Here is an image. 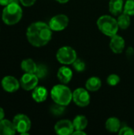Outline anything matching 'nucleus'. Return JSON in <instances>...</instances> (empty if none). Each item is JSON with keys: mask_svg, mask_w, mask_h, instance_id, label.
I'll return each instance as SVG.
<instances>
[{"mask_svg": "<svg viewBox=\"0 0 134 135\" xmlns=\"http://www.w3.org/2000/svg\"><path fill=\"white\" fill-rule=\"evenodd\" d=\"M90 94L87 89L77 88L73 92V101L76 105L84 108L90 104Z\"/></svg>", "mask_w": 134, "mask_h": 135, "instance_id": "0eeeda50", "label": "nucleus"}, {"mask_svg": "<svg viewBox=\"0 0 134 135\" xmlns=\"http://www.w3.org/2000/svg\"><path fill=\"white\" fill-rule=\"evenodd\" d=\"M26 37L31 45L36 47H41L51 41L52 30L48 24L43 21H36L28 27Z\"/></svg>", "mask_w": 134, "mask_h": 135, "instance_id": "f257e3e1", "label": "nucleus"}, {"mask_svg": "<svg viewBox=\"0 0 134 135\" xmlns=\"http://www.w3.org/2000/svg\"><path fill=\"white\" fill-rule=\"evenodd\" d=\"M57 78L62 84L66 85L69 82H70V81L72 80L73 71L70 67L66 66H62L58 70Z\"/></svg>", "mask_w": 134, "mask_h": 135, "instance_id": "ddd939ff", "label": "nucleus"}, {"mask_svg": "<svg viewBox=\"0 0 134 135\" xmlns=\"http://www.w3.org/2000/svg\"><path fill=\"white\" fill-rule=\"evenodd\" d=\"M13 123L17 132L21 134H28V131L31 129V120L24 114L16 115L13 119Z\"/></svg>", "mask_w": 134, "mask_h": 135, "instance_id": "423d86ee", "label": "nucleus"}, {"mask_svg": "<svg viewBox=\"0 0 134 135\" xmlns=\"http://www.w3.org/2000/svg\"><path fill=\"white\" fill-rule=\"evenodd\" d=\"M118 133L119 135H134V131L130 127H123L120 128Z\"/></svg>", "mask_w": 134, "mask_h": 135, "instance_id": "bb28decb", "label": "nucleus"}, {"mask_svg": "<svg viewBox=\"0 0 134 135\" xmlns=\"http://www.w3.org/2000/svg\"><path fill=\"white\" fill-rule=\"evenodd\" d=\"M47 68L45 65H37V69L36 70V75L39 78V79H41V78H43L47 76Z\"/></svg>", "mask_w": 134, "mask_h": 135, "instance_id": "5701e85b", "label": "nucleus"}, {"mask_svg": "<svg viewBox=\"0 0 134 135\" xmlns=\"http://www.w3.org/2000/svg\"><path fill=\"white\" fill-rule=\"evenodd\" d=\"M133 54H134L133 49L132 47H129V48L127 49V51H126V55H127L128 56H132Z\"/></svg>", "mask_w": 134, "mask_h": 135, "instance_id": "7c9ffc66", "label": "nucleus"}, {"mask_svg": "<svg viewBox=\"0 0 134 135\" xmlns=\"http://www.w3.org/2000/svg\"><path fill=\"white\" fill-rule=\"evenodd\" d=\"M13 2H20V1H19V0H0V6H6L9 5V3Z\"/></svg>", "mask_w": 134, "mask_h": 135, "instance_id": "c85d7f7f", "label": "nucleus"}, {"mask_svg": "<svg viewBox=\"0 0 134 135\" xmlns=\"http://www.w3.org/2000/svg\"><path fill=\"white\" fill-rule=\"evenodd\" d=\"M73 135H86V133L84 131H81V130H75L73 133Z\"/></svg>", "mask_w": 134, "mask_h": 135, "instance_id": "c756f323", "label": "nucleus"}, {"mask_svg": "<svg viewBox=\"0 0 134 135\" xmlns=\"http://www.w3.org/2000/svg\"><path fill=\"white\" fill-rule=\"evenodd\" d=\"M120 82V77L118 74H110L107 78V83L110 86H116Z\"/></svg>", "mask_w": 134, "mask_h": 135, "instance_id": "a878e982", "label": "nucleus"}, {"mask_svg": "<svg viewBox=\"0 0 134 135\" xmlns=\"http://www.w3.org/2000/svg\"><path fill=\"white\" fill-rule=\"evenodd\" d=\"M102 85V82L100 78L93 76L89 78L85 83V87L89 92H96L98 91Z\"/></svg>", "mask_w": 134, "mask_h": 135, "instance_id": "f3484780", "label": "nucleus"}, {"mask_svg": "<svg viewBox=\"0 0 134 135\" xmlns=\"http://www.w3.org/2000/svg\"><path fill=\"white\" fill-rule=\"evenodd\" d=\"M38 83L39 78L36 75V74L24 73L20 79L21 87L25 91L33 90L38 85Z\"/></svg>", "mask_w": 134, "mask_h": 135, "instance_id": "1a4fd4ad", "label": "nucleus"}, {"mask_svg": "<svg viewBox=\"0 0 134 135\" xmlns=\"http://www.w3.org/2000/svg\"><path fill=\"white\" fill-rule=\"evenodd\" d=\"M125 46V40L121 36L116 34L111 37L110 48L115 54H121L124 51Z\"/></svg>", "mask_w": 134, "mask_h": 135, "instance_id": "f8f14e48", "label": "nucleus"}, {"mask_svg": "<svg viewBox=\"0 0 134 135\" xmlns=\"http://www.w3.org/2000/svg\"><path fill=\"white\" fill-rule=\"evenodd\" d=\"M125 2L123 0H110L109 2V10L110 13L114 16H118L123 12Z\"/></svg>", "mask_w": 134, "mask_h": 135, "instance_id": "dca6fc26", "label": "nucleus"}, {"mask_svg": "<svg viewBox=\"0 0 134 135\" xmlns=\"http://www.w3.org/2000/svg\"><path fill=\"white\" fill-rule=\"evenodd\" d=\"M23 10L19 2H13L6 6L2 10V19L7 25H13L17 24L22 18Z\"/></svg>", "mask_w": 134, "mask_h": 135, "instance_id": "f03ea898", "label": "nucleus"}, {"mask_svg": "<svg viewBox=\"0 0 134 135\" xmlns=\"http://www.w3.org/2000/svg\"><path fill=\"white\" fill-rule=\"evenodd\" d=\"M1 85L4 91H6V93H13L19 89L21 84L20 81H18L16 78H14L13 76L8 75L2 79Z\"/></svg>", "mask_w": 134, "mask_h": 135, "instance_id": "9d476101", "label": "nucleus"}, {"mask_svg": "<svg viewBox=\"0 0 134 135\" xmlns=\"http://www.w3.org/2000/svg\"><path fill=\"white\" fill-rule=\"evenodd\" d=\"M48 92L47 89L43 86H36L32 92V99L37 103H42L47 98Z\"/></svg>", "mask_w": 134, "mask_h": 135, "instance_id": "4468645a", "label": "nucleus"}, {"mask_svg": "<svg viewBox=\"0 0 134 135\" xmlns=\"http://www.w3.org/2000/svg\"><path fill=\"white\" fill-rule=\"evenodd\" d=\"M51 97L55 104L66 107L73 100V92L65 84H59L53 86L51 90Z\"/></svg>", "mask_w": 134, "mask_h": 135, "instance_id": "7ed1b4c3", "label": "nucleus"}, {"mask_svg": "<svg viewBox=\"0 0 134 135\" xmlns=\"http://www.w3.org/2000/svg\"><path fill=\"white\" fill-rule=\"evenodd\" d=\"M65 108H66V106L55 104L51 108V112L54 115H62L65 112Z\"/></svg>", "mask_w": 134, "mask_h": 135, "instance_id": "393cba45", "label": "nucleus"}, {"mask_svg": "<svg viewBox=\"0 0 134 135\" xmlns=\"http://www.w3.org/2000/svg\"><path fill=\"white\" fill-rule=\"evenodd\" d=\"M73 124L74 127V131L75 130L84 131L88 126V119L83 115H78L73 119Z\"/></svg>", "mask_w": 134, "mask_h": 135, "instance_id": "412c9836", "label": "nucleus"}, {"mask_svg": "<svg viewBox=\"0 0 134 135\" xmlns=\"http://www.w3.org/2000/svg\"><path fill=\"white\" fill-rule=\"evenodd\" d=\"M72 65H73V69L77 72H83L86 68L85 62L80 59H77Z\"/></svg>", "mask_w": 134, "mask_h": 135, "instance_id": "b1692460", "label": "nucleus"}, {"mask_svg": "<svg viewBox=\"0 0 134 135\" xmlns=\"http://www.w3.org/2000/svg\"><path fill=\"white\" fill-rule=\"evenodd\" d=\"M100 31L107 36L111 37L118 33L119 29L117 20L110 15H103L96 21Z\"/></svg>", "mask_w": 134, "mask_h": 135, "instance_id": "20e7f679", "label": "nucleus"}, {"mask_svg": "<svg viewBox=\"0 0 134 135\" xmlns=\"http://www.w3.org/2000/svg\"><path fill=\"white\" fill-rule=\"evenodd\" d=\"M21 68L24 73L35 74L37 69V64L32 59H25L21 62Z\"/></svg>", "mask_w": 134, "mask_h": 135, "instance_id": "6ab92c4d", "label": "nucleus"}, {"mask_svg": "<svg viewBox=\"0 0 134 135\" xmlns=\"http://www.w3.org/2000/svg\"><path fill=\"white\" fill-rule=\"evenodd\" d=\"M105 127L109 132L116 133L118 132L121 128V122L116 117H111L107 119Z\"/></svg>", "mask_w": 134, "mask_h": 135, "instance_id": "a211bd4d", "label": "nucleus"}, {"mask_svg": "<svg viewBox=\"0 0 134 135\" xmlns=\"http://www.w3.org/2000/svg\"><path fill=\"white\" fill-rule=\"evenodd\" d=\"M17 131L13 121L3 119L0 121V135H13Z\"/></svg>", "mask_w": 134, "mask_h": 135, "instance_id": "2eb2a0df", "label": "nucleus"}, {"mask_svg": "<svg viewBox=\"0 0 134 135\" xmlns=\"http://www.w3.org/2000/svg\"><path fill=\"white\" fill-rule=\"evenodd\" d=\"M123 12L130 16H134V0H126L124 4Z\"/></svg>", "mask_w": 134, "mask_h": 135, "instance_id": "4be33fe9", "label": "nucleus"}, {"mask_svg": "<svg viewBox=\"0 0 134 135\" xmlns=\"http://www.w3.org/2000/svg\"><path fill=\"white\" fill-rule=\"evenodd\" d=\"M54 131L58 135L73 134L74 131L73 121L69 119H62L58 121L54 125Z\"/></svg>", "mask_w": 134, "mask_h": 135, "instance_id": "9b49d317", "label": "nucleus"}, {"mask_svg": "<svg viewBox=\"0 0 134 135\" xmlns=\"http://www.w3.org/2000/svg\"><path fill=\"white\" fill-rule=\"evenodd\" d=\"M130 15L122 12V13H120L118 16V18H117V21H118V27L119 28L121 29H127L130 25V23H131V18H130Z\"/></svg>", "mask_w": 134, "mask_h": 135, "instance_id": "aec40b11", "label": "nucleus"}, {"mask_svg": "<svg viewBox=\"0 0 134 135\" xmlns=\"http://www.w3.org/2000/svg\"><path fill=\"white\" fill-rule=\"evenodd\" d=\"M57 60L63 65H70L77 59V51L70 46H63L60 47L56 53Z\"/></svg>", "mask_w": 134, "mask_h": 135, "instance_id": "39448f33", "label": "nucleus"}, {"mask_svg": "<svg viewBox=\"0 0 134 135\" xmlns=\"http://www.w3.org/2000/svg\"><path fill=\"white\" fill-rule=\"evenodd\" d=\"M48 25L52 31H62L69 25V17L66 14H57L51 18Z\"/></svg>", "mask_w": 134, "mask_h": 135, "instance_id": "6e6552de", "label": "nucleus"}, {"mask_svg": "<svg viewBox=\"0 0 134 135\" xmlns=\"http://www.w3.org/2000/svg\"><path fill=\"white\" fill-rule=\"evenodd\" d=\"M5 118V112H4V109L0 107V121L2 119H3Z\"/></svg>", "mask_w": 134, "mask_h": 135, "instance_id": "2f4dec72", "label": "nucleus"}, {"mask_svg": "<svg viewBox=\"0 0 134 135\" xmlns=\"http://www.w3.org/2000/svg\"><path fill=\"white\" fill-rule=\"evenodd\" d=\"M21 4L23 5L25 7H28V6H32V5L35 4V2H36V0H19Z\"/></svg>", "mask_w": 134, "mask_h": 135, "instance_id": "cd10ccee", "label": "nucleus"}, {"mask_svg": "<svg viewBox=\"0 0 134 135\" xmlns=\"http://www.w3.org/2000/svg\"><path fill=\"white\" fill-rule=\"evenodd\" d=\"M55 1H57L58 2H59V3H61V4H65V3L68 2L70 0H55Z\"/></svg>", "mask_w": 134, "mask_h": 135, "instance_id": "473e14b6", "label": "nucleus"}]
</instances>
